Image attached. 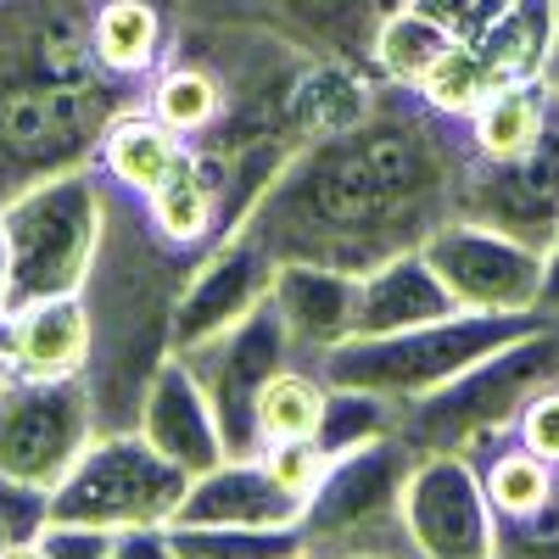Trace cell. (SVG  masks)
<instances>
[{"mask_svg":"<svg viewBox=\"0 0 559 559\" xmlns=\"http://www.w3.org/2000/svg\"><path fill=\"white\" fill-rule=\"evenodd\" d=\"M112 559H174L168 548V526H140V532H118Z\"/></svg>","mask_w":559,"mask_h":559,"instance_id":"36","label":"cell"},{"mask_svg":"<svg viewBox=\"0 0 559 559\" xmlns=\"http://www.w3.org/2000/svg\"><path fill=\"white\" fill-rule=\"evenodd\" d=\"M453 34L437 23V17H426V12H414L408 0L381 23V39H376V73L381 79H392V84H426V73L453 51Z\"/></svg>","mask_w":559,"mask_h":559,"instance_id":"26","label":"cell"},{"mask_svg":"<svg viewBox=\"0 0 559 559\" xmlns=\"http://www.w3.org/2000/svg\"><path fill=\"white\" fill-rule=\"evenodd\" d=\"M543 313H559V241L548 252V286H543Z\"/></svg>","mask_w":559,"mask_h":559,"instance_id":"37","label":"cell"},{"mask_svg":"<svg viewBox=\"0 0 559 559\" xmlns=\"http://www.w3.org/2000/svg\"><path fill=\"white\" fill-rule=\"evenodd\" d=\"M202 247L163 236L146 197L102 174V241L84 274L90 364L84 392L96 408V431H140L146 392L174 358V313L202 269Z\"/></svg>","mask_w":559,"mask_h":559,"instance_id":"3","label":"cell"},{"mask_svg":"<svg viewBox=\"0 0 559 559\" xmlns=\"http://www.w3.org/2000/svg\"><path fill=\"white\" fill-rule=\"evenodd\" d=\"M392 431V403L376 397V392H353V386H331V403H324V419H319V448L324 453H353L364 442H376Z\"/></svg>","mask_w":559,"mask_h":559,"instance_id":"29","label":"cell"},{"mask_svg":"<svg viewBox=\"0 0 559 559\" xmlns=\"http://www.w3.org/2000/svg\"><path fill=\"white\" fill-rule=\"evenodd\" d=\"M548 319L554 313H448V319L414 324V331H397V336H353V342L331 347L313 369L331 386L408 403V397H426V392L448 386L453 376L492 358L498 347L543 331Z\"/></svg>","mask_w":559,"mask_h":559,"instance_id":"5","label":"cell"},{"mask_svg":"<svg viewBox=\"0 0 559 559\" xmlns=\"http://www.w3.org/2000/svg\"><path fill=\"white\" fill-rule=\"evenodd\" d=\"M302 503L280 487L263 459H224L213 471L191 476L174 526H297Z\"/></svg>","mask_w":559,"mask_h":559,"instance_id":"18","label":"cell"},{"mask_svg":"<svg viewBox=\"0 0 559 559\" xmlns=\"http://www.w3.org/2000/svg\"><path fill=\"white\" fill-rule=\"evenodd\" d=\"M7 381H12V364H7V358H0V386H7Z\"/></svg>","mask_w":559,"mask_h":559,"instance_id":"42","label":"cell"},{"mask_svg":"<svg viewBox=\"0 0 559 559\" xmlns=\"http://www.w3.org/2000/svg\"><path fill=\"white\" fill-rule=\"evenodd\" d=\"M548 107H554V96L543 90V79L537 84L492 90V96L464 118V129H471V152L481 163H515V157H526L543 140V129H548Z\"/></svg>","mask_w":559,"mask_h":559,"instance_id":"23","label":"cell"},{"mask_svg":"<svg viewBox=\"0 0 559 559\" xmlns=\"http://www.w3.org/2000/svg\"><path fill=\"white\" fill-rule=\"evenodd\" d=\"M179 163H185V140L152 107H129L123 118H112V129L102 140V157H96V168L107 179L129 185L140 197H152Z\"/></svg>","mask_w":559,"mask_h":559,"instance_id":"22","label":"cell"},{"mask_svg":"<svg viewBox=\"0 0 559 559\" xmlns=\"http://www.w3.org/2000/svg\"><path fill=\"white\" fill-rule=\"evenodd\" d=\"M7 292H12V247H7V224H0V313H7Z\"/></svg>","mask_w":559,"mask_h":559,"instance_id":"38","label":"cell"},{"mask_svg":"<svg viewBox=\"0 0 559 559\" xmlns=\"http://www.w3.org/2000/svg\"><path fill=\"white\" fill-rule=\"evenodd\" d=\"M140 437H146L163 459H174L185 476H202L213 464H224V437H218V419L191 376V364L179 353L157 369V381L146 392V414H140Z\"/></svg>","mask_w":559,"mask_h":559,"instance_id":"17","label":"cell"},{"mask_svg":"<svg viewBox=\"0 0 559 559\" xmlns=\"http://www.w3.org/2000/svg\"><path fill=\"white\" fill-rule=\"evenodd\" d=\"M324 403H331V381H324L313 364L292 358L286 369H274L263 397H258V437H263V448H274V442H313L319 419H324Z\"/></svg>","mask_w":559,"mask_h":559,"instance_id":"25","label":"cell"},{"mask_svg":"<svg viewBox=\"0 0 559 559\" xmlns=\"http://www.w3.org/2000/svg\"><path fill=\"white\" fill-rule=\"evenodd\" d=\"M174 559H297V526H168Z\"/></svg>","mask_w":559,"mask_h":559,"instance_id":"28","label":"cell"},{"mask_svg":"<svg viewBox=\"0 0 559 559\" xmlns=\"http://www.w3.org/2000/svg\"><path fill=\"white\" fill-rule=\"evenodd\" d=\"M274 274H280V258L252 236V229H236L229 241H218V247L202 258V269L191 274L185 297H179V313H174V353H191V347L224 336L229 324H241L258 302H269Z\"/></svg>","mask_w":559,"mask_h":559,"instance_id":"15","label":"cell"},{"mask_svg":"<svg viewBox=\"0 0 559 559\" xmlns=\"http://www.w3.org/2000/svg\"><path fill=\"white\" fill-rule=\"evenodd\" d=\"M7 559H45V548H39V537H34V543H23V548H12Z\"/></svg>","mask_w":559,"mask_h":559,"instance_id":"41","label":"cell"},{"mask_svg":"<svg viewBox=\"0 0 559 559\" xmlns=\"http://www.w3.org/2000/svg\"><path fill=\"white\" fill-rule=\"evenodd\" d=\"M515 442L532 448L537 459L559 464V381L543 386V392L521 408V419H515Z\"/></svg>","mask_w":559,"mask_h":559,"instance_id":"34","label":"cell"},{"mask_svg":"<svg viewBox=\"0 0 559 559\" xmlns=\"http://www.w3.org/2000/svg\"><path fill=\"white\" fill-rule=\"evenodd\" d=\"M90 364V313L84 297H45L12 313V376L23 381H73Z\"/></svg>","mask_w":559,"mask_h":559,"instance_id":"20","label":"cell"},{"mask_svg":"<svg viewBox=\"0 0 559 559\" xmlns=\"http://www.w3.org/2000/svg\"><path fill=\"white\" fill-rule=\"evenodd\" d=\"M559 381V313L543 331L498 347L492 358L471 364L464 376H453L448 386L392 403V437H403L419 459L426 453H459L476 459L492 442L515 437L521 408Z\"/></svg>","mask_w":559,"mask_h":559,"instance_id":"4","label":"cell"},{"mask_svg":"<svg viewBox=\"0 0 559 559\" xmlns=\"http://www.w3.org/2000/svg\"><path fill=\"white\" fill-rule=\"evenodd\" d=\"M96 437V408L84 381H23L0 386V476L57 492Z\"/></svg>","mask_w":559,"mask_h":559,"instance_id":"12","label":"cell"},{"mask_svg":"<svg viewBox=\"0 0 559 559\" xmlns=\"http://www.w3.org/2000/svg\"><path fill=\"white\" fill-rule=\"evenodd\" d=\"M414 448L403 437H376L353 453H336L319 492L302 503V548L313 559H426L414 548L403 487L414 476Z\"/></svg>","mask_w":559,"mask_h":559,"instance_id":"6","label":"cell"},{"mask_svg":"<svg viewBox=\"0 0 559 559\" xmlns=\"http://www.w3.org/2000/svg\"><path fill=\"white\" fill-rule=\"evenodd\" d=\"M258 459H263V471L286 487L297 503H308V498L319 492L324 471H331V453H324L319 442H274V448H263Z\"/></svg>","mask_w":559,"mask_h":559,"instance_id":"32","label":"cell"},{"mask_svg":"<svg viewBox=\"0 0 559 559\" xmlns=\"http://www.w3.org/2000/svg\"><path fill=\"white\" fill-rule=\"evenodd\" d=\"M146 107L185 140V146H197V140L224 118V79L197 57L168 51V62L146 84Z\"/></svg>","mask_w":559,"mask_h":559,"instance_id":"24","label":"cell"},{"mask_svg":"<svg viewBox=\"0 0 559 559\" xmlns=\"http://www.w3.org/2000/svg\"><path fill=\"white\" fill-rule=\"evenodd\" d=\"M492 526H498L492 559H559V471L537 509H526L515 521H492Z\"/></svg>","mask_w":559,"mask_h":559,"instance_id":"30","label":"cell"},{"mask_svg":"<svg viewBox=\"0 0 559 559\" xmlns=\"http://www.w3.org/2000/svg\"><path fill=\"white\" fill-rule=\"evenodd\" d=\"M102 0H0V207L28 185L96 168L112 118L146 90L96 57Z\"/></svg>","mask_w":559,"mask_h":559,"instance_id":"2","label":"cell"},{"mask_svg":"<svg viewBox=\"0 0 559 559\" xmlns=\"http://www.w3.org/2000/svg\"><path fill=\"white\" fill-rule=\"evenodd\" d=\"M554 23H559V0H554Z\"/></svg>","mask_w":559,"mask_h":559,"instance_id":"43","label":"cell"},{"mask_svg":"<svg viewBox=\"0 0 559 559\" xmlns=\"http://www.w3.org/2000/svg\"><path fill=\"white\" fill-rule=\"evenodd\" d=\"M459 313L453 297L442 292V280L431 274V263L414 252L381 263L376 274H358V313H353V336H397L414 324H431Z\"/></svg>","mask_w":559,"mask_h":559,"instance_id":"19","label":"cell"},{"mask_svg":"<svg viewBox=\"0 0 559 559\" xmlns=\"http://www.w3.org/2000/svg\"><path fill=\"white\" fill-rule=\"evenodd\" d=\"M0 358L12 364V313H0Z\"/></svg>","mask_w":559,"mask_h":559,"instance_id":"40","label":"cell"},{"mask_svg":"<svg viewBox=\"0 0 559 559\" xmlns=\"http://www.w3.org/2000/svg\"><path fill=\"white\" fill-rule=\"evenodd\" d=\"M191 364V376L218 419V437H224V453L229 459H258L263 453V437H258V397L269 386L274 369H286L297 358L286 324H280V308L274 302H258L241 324H229L224 336L179 353Z\"/></svg>","mask_w":559,"mask_h":559,"instance_id":"9","label":"cell"},{"mask_svg":"<svg viewBox=\"0 0 559 559\" xmlns=\"http://www.w3.org/2000/svg\"><path fill=\"white\" fill-rule=\"evenodd\" d=\"M464 168V118L437 112L414 84L381 79L358 123L313 134L292 152L241 229L280 263L376 274L453 218Z\"/></svg>","mask_w":559,"mask_h":559,"instance_id":"1","label":"cell"},{"mask_svg":"<svg viewBox=\"0 0 559 559\" xmlns=\"http://www.w3.org/2000/svg\"><path fill=\"white\" fill-rule=\"evenodd\" d=\"M191 476L163 459L140 431H96L79 464L51 492V521L62 526H102V532H140L174 526Z\"/></svg>","mask_w":559,"mask_h":559,"instance_id":"8","label":"cell"},{"mask_svg":"<svg viewBox=\"0 0 559 559\" xmlns=\"http://www.w3.org/2000/svg\"><path fill=\"white\" fill-rule=\"evenodd\" d=\"M112 543H118V532H102V526H62V521H51L39 532L45 559H112Z\"/></svg>","mask_w":559,"mask_h":559,"instance_id":"35","label":"cell"},{"mask_svg":"<svg viewBox=\"0 0 559 559\" xmlns=\"http://www.w3.org/2000/svg\"><path fill=\"white\" fill-rule=\"evenodd\" d=\"M269 302L280 308V324H286L297 358H302V364H319L331 347L353 342L358 274L319 269V263H280Z\"/></svg>","mask_w":559,"mask_h":559,"instance_id":"16","label":"cell"},{"mask_svg":"<svg viewBox=\"0 0 559 559\" xmlns=\"http://www.w3.org/2000/svg\"><path fill=\"white\" fill-rule=\"evenodd\" d=\"M297 559H313V554H297Z\"/></svg>","mask_w":559,"mask_h":559,"instance_id":"44","label":"cell"},{"mask_svg":"<svg viewBox=\"0 0 559 559\" xmlns=\"http://www.w3.org/2000/svg\"><path fill=\"white\" fill-rule=\"evenodd\" d=\"M453 213L471 224H487V229H498V236L521 241L543 258L554 252V241H559V102L548 107V129L526 157L481 163L471 152Z\"/></svg>","mask_w":559,"mask_h":559,"instance_id":"13","label":"cell"},{"mask_svg":"<svg viewBox=\"0 0 559 559\" xmlns=\"http://www.w3.org/2000/svg\"><path fill=\"white\" fill-rule=\"evenodd\" d=\"M0 224H7L12 247L7 313L79 292L102 241V168H73L28 185L23 197L0 207Z\"/></svg>","mask_w":559,"mask_h":559,"instance_id":"7","label":"cell"},{"mask_svg":"<svg viewBox=\"0 0 559 559\" xmlns=\"http://www.w3.org/2000/svg\"><path fill=\"white\" fill-rule=\"evenodd\" d=\"M414 12H426V17H437L453 39H476L481 28H492L515 0H408Z\"/></svg>","mask_w":559,"mask_h":559,"instance_id":"33","label":"cell"},{"mask_svg":"<svg viewBox=\"0 0 559 559\" xmlns=\"http://www.w3.org/2000/svg\"><path fill=\"white\" fill-rule=\"evenodd\" d=\"M419 258L431 263L459 313H543L548 258L487 224L453 213L419 241Z\"/></svg>","mask_w":559,"mask_h":559,"instance_id":"11","label":"cell"},{"mask_svg":"<svg viewBox=\"0 0 559 559\" xmlns=\"http://www.w3.org/2000/svg\"><path fill=\"white\" fill-rule=\"evenodd\" d=\"M554 0H515L492 28H481L471 39V51L481 62V79L487 90H509V84H537L543 79V62L554 51Z\"/></svg>","mask_w":559,"mask_h":559,"instance_id":"21","label":"cell"},{"mask_svg":"<svg viewBox=\"0 0 559 559\" xmlns=\"http://www.w3.org/2000/svg\"><path fill=\"white\" fill-rule=\"evenodd\" d=\"M397 7L403 0H174L179 23L263 28L319 62H347V68H369V73H376L381 23Z\"/></svg>","mask_w":559,"mask_h":559,"instance_id":"10","label":"cell"},{"mask_svg":"<svg viewBox=\"0 0 559 559\" xmlns=\"http://www.w3.org/2000/svg\"><path fill=\"white\" fill-rule=\"evenodd\" d=\"M543 90L559 102V34H554V51H548V62H543Z\"/></svg>","mask_w":559,"mask_h":559,"instance_id":"39","label":"cell"},{"mask_svg":"<svg viewBox=\"0 0 559 559\" xmlns=\"http://www.w3.org/2000/svg\"><path fill=\"white\" fill-rule=\"evenodd\" d=\"M146 207H152L163 236H174L185 247H202V252L218 247V197H213V185L202 179V168L191 163V152H185V163L146 197Z\"/></svg>","mask_w":559,"mask_h":559,"instance_id":"27","label":"cell"},{"mask_svg":"<svg viewBox=\"0 0 559 559\" xmlns=\"http://www.w3.org/2000/svg\"><path fill=\"white\" fill-rule=\"evenodd\" d=\"M403 515H408L414 548L426 559H492L498 554L492 503L481 492L476 464L459 453L414 459V476L403 487Z\"/></svg>","mask_w":559,"mask_h":559,"instance_id":"14","label":"cell"},{"mask_svg":"<svg viewBox=\"0 0 559 559\" xmlns=\"http://www.w3.org/2000/svg\"><path fill=\"white\" fill-rule=\"evenodd\" d=\"M45 526H51V492L0 476V559L23 543H34Z\"/></svg>","mask_w":559,"mask_h":559,"instance_id":"31","label":"cell"}]
</instances>
